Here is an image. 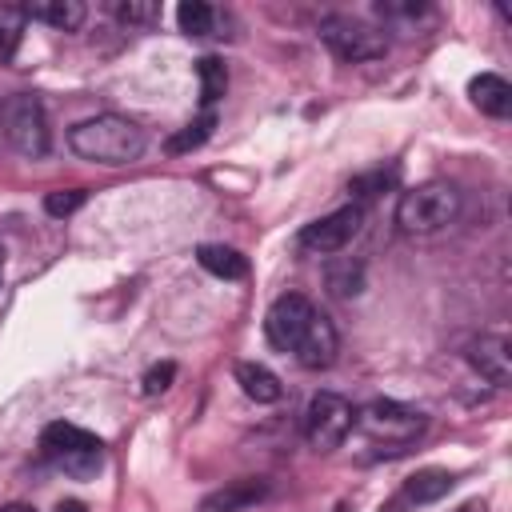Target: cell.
Instances as JSON below:
<instances>
[{
	"label": "cell",
	"instance_id": "6da1fadb",
	"mask_svg": "<svg viewBox=\"0 0 512 512\" xmlns=\"http://www.w3.org/2000/svg\"><path fill=\"white\" fill-rule=\"evenodd\" d=\"M264 332H268L272 348L292 352L304 368L336 364V352H340L336 324L300 292H284V296L272 300V308L264 316Z\"/></svg>",
	"mask_w": 512,
	"mask_h": 512
},
{
	"label": "cell",
	"instance_id": "7a4b0ae2",
	"mask_svg": "<svg viewBox=\"0 0 512 512\" xmlns=\"http://www.w3.org/2000/svg\"><path fill=\"white\" fill-rule=\"evenodd\" d=\"M68 144L76 156L92 160V164H132L144 156V128L128 116H116V112H104V116H92V120H80L72 132H68Z\"/></svg>",
	"mask_w": 512,
	"mask_h": 512
},
{
	"label": "cell",
	"instance_id": "3957f363",
	"mask_svg": "<svg viewBox=\"0 0 512 512\" xmlns=\"http://www.w3.org/2000/svg\"><path fill=\"white\" fill-rule=\"evenodd\" d=\"M456 216H460V188L448 180L416 184L396 204V224L412 236H432V232L448 228Z\"/></svg>",
	"mask_w": 512,
	"mask_h": 512
},
{
	"label": "cell",
	"instance_id": "277c9868",
	"mask_svg": "<svg viewBox=\"0 0 512 512\" xmlns=\"http://www.w3.org/2000/svg\"><path fill=\"white\" fill-rule=\"evenodd\" d=\"M40 448H44V456H48L60 472H68V476H76V480L96 476L100 464H104V444H100L92 432H84V428H76V424H64V420H56V424H48V428L40 432Z\"/></svg>",
	"mask_w": 512,
	"mask_h": 512
},
{
	"label": "cell",
	"instance_id": "5b68a950",
	"mask_svg": "<svg viewBox=\"0 0 512 512\" xmlns=\"http://www.w3.org/2000/svg\"><path fill=\"white\" fill-rule=\"evenodd\" d=\"M320 40L344 64H368V60H380L388 52V36L380 28L356 20V16H324Z\"/></svg>",
	"mask_w": 512,
	"mask_h": 512
},
{
	"label": "cell",
	"instance_id": "8992f818",
	"mask_svg": "<svg viewBox=\"0 0 512 512\" xmlns=\"http://www.w3.org/2000/svg\"><path fill=\"white\" fill-rule=\"evenodd\" d=\"M0 124H4V136L8 144L20 152V156H32L40 160L52 144L48 136V116H44V104L32 96V92H16L0 104Z\"/></svg>",
	"mask_w": 512,
	"mask_h": 512
},
{
	"label": "cell",
	"instance_id": "52a82bcc",
	"mask_svg": "<svg viewBox=\"0 0 512 512\" xmlns=\"http://www.w3.org/2000/svg\"><path fill=\"white\" fill-rule=\"evenodd\" d=\"M356 428V408L340 396V392H316L304 408V436L312 448L332 452L348 440V432Z\"/></svg>",
	"mask_w": 512,
	"mask_h": 512
},
{
	"label": "cell",
	"instance_id": "ba28073f",
	"mask_svg": "<svg viewBox=\"0 0 512 512\" xmlns=\"http://www.w3.org/2000/svg\"><path fill=\"white\" fill-rule=\"evenodd\" d=\"M356 428L384 444H408L424 432V412L400 400H372L356 412Z\"/></svg>",
	"mask_w": 512,
	"mask_h": 512
},
{
	"label": "cell",
	"instance_id": "9c48e42d",
	"mask_svg": "<svg viewBox=\"0 0 512 512\" xmlns=\"http://www.w3.org/2000/svg\"><path fill=\"white\" fill-rule=\"evenodd\" d=\"M360 224H364V208L344 204V208H336V212H328V216L304 224L300 236H296V244H300L304 252H312V256H332V252H340L344 244H352V236L360 232Z\"/></svg>",
	"mask_w": 512,
	"mask_h": 512
},
{
	"label": "cell",
	"instance_id": "30bf717a",
	"mask_svg": "<svg viewBox=\"0 0 512 512\" xmlns=\"http://www.w3.org/2000/svg\"><path fill=\"white\" fill-rule=\"evenodd\" d=\"M452 484H456V476H452L448 468H420V472H412V476L400 484V492H396L380 512H412V508H420V504H436L440 496L452 492Z\"/></svg>",
	"mask_w": 512,
	"mask_h": 512
},
{
	"label": "cell",
	"instance_id": "8fae6325",
	"mask_svg": "<svg viewBox=\"0 0 512 512\" xmlns=\"http://www.w3.org/2000/svg\"><path fill=\"white\" fill-rule=\"evenodd\" d=\"M468 360H472V368H476L488 384H496V388L512 384V344H508L504 336H480V340L468 348Z\"/></svg>",
	"mask_w": 512,
	"mask_h": 512
},
{
	"label": "cell",
	"instance_id": "7c38bea8",
	"mask_svg": "<svg viewBox=\"0 0 512 512\" xmlns=\"http://www.w3.org/2000/svg\"><path fill=\"white\" fill-rule=\"evenodd\" d=\"M268 496V480L260 476H240V480H228L224 488L208 492L200 500V512H244L252 504H260Z\"/></svg>",
	"mask_w": 512,
	"mask_h": 512
},
{
	"label": "cell",
	"instance_id": "4fadbf2b",
	"mask_svg": "<svg viewBox=\"0 0 512 512\" xmlns=\"http://www.w3.org/2000/svg\"><path fill=\"white\" fill-rule=\"evenodd\" d=\"M468 96H472V104H476L484 116L504 120V116L512 112V84H508L504 76H496V72H480V76H472Z\"/></svg>",
	"mask_w": 512,
	"mask_h": 512
},
{
	"label": "cell",
	"instance_id": "5bb4252c",
	"mask_svg": "<svg viewBox=\"0 0 512 512\" xmlns=\"http://www.w3.org/2000/svg\"><path fill=\"white\" fill-rule=\"evenodd\" d=\"M236 384H240V392H244L248 400H256V404H276V400L284 396L280 376H276L272 368L256 364V360H240V364H236Z\"/></svg>",
	"mask_w": 512,
	"mask_h": 512
},
{
	"label": "cell",
	"instance_id": "9a60e30c",
	"mask_svg": "<svg viewBox=\"0 0 512 512\" xmlns=\"http://www.w3.org/2000/svg\"><path fill=\"white\" fill-rule=\"evenodd\" d=\"M196 260L204 272L220 276V280H244L248 276V256L228 248V244H200L196 248Z\"/></svg>",
	"mask_w": 512,
	"mask_h": 512
},
{
	"label": "cell",
	"instance_id": "2e32d148",
	"mask_svg": "<svg viewBox=\"0 0 512 512\" xmlns=\"http://www.w3.org/2000/svg\"><path fill=\"white\" fill-rule=\"evenodd\" d=\"M28 8V20H44L60 32H76L88 16L84 0H40V4H24Z\"/></svg>",
	"mask_w": 512,
	"mask_h": 512
},
{
	"label": "cell",
	"instance_id": "e0dca14e",
	"mask_svg": "<svg viewBox=\"0 0 512 512\" xmlns=\"http://www.w3.org/2000/svg\"><path fill=\"white\" fill-rule=\"evenodd\" d=\"M392 184H396V168H372V172H360V176L348 180V196H352L356 208H364V204L380 200Z\"/></svg>",
	"mask_w": 512,
	"mask_h": 512
},
{
	"label": "cell",
	"instance_id": "ac0fdd59",
	"mask_svg": "<svg viewBox=\"0 0 512 512\" xmlns=\"http://www.w3.org/2000/svg\"><path fill=\"white\" fill-rule=\"evenodd\" d=\"M28 28V8L24 4H0V60L8 64L24 40Z\"/></svg>",
	"mask_w": 512,
	"mask_h": 512
},
{
	"label": "cell",
	"instance_id": "d6986e66",
	"mask_svg": "<svg viewBox=\"0 0 512 512\" xmlns=\"http://www.w3.org/2000/svg\"><path fill=\"white\" fill-rule=\"evenodd\" d=\"M196 80H200V100L204 104H216L224 92H228V68L220 56H200L196 60Z\"/></svg>",
	"mask_w": 512,
	"mask_h": 512
},
{
	"label": "cell",
	"instance_id": "ffe728a7",
	"mask_svg": "<svg viewBox=\"0 0 512 512\" xmlns=\"http://www.w3.org/2000/svg\"><path fill=\"white\" fill-rule=\"evenodd\" d=\"M324 284L332 296H356L364 288V264L360 260H340L324 272Z\"/></svg>",
	"mask_w": 512,
	"mask_h": 512
},
{
	"label": "cell",
	"instance_id": "44dd1931",
	"mask_svg": "<svg viewBox=\"0 0 512 512\" xmlns=\"http://www.w3.org/2000/svg\"><path fill=\"white\" fill-rule=\"evenodd\" d=\"M212 128H216V116H212V112H204V116H196L192 124H184L176 136H168V144H164V148H168L172 156L192 152V148H200V144L212 136Z\"/></svg>",
	"mask_w": 512,
	"mask_h": 512
},
{
	"label": "cell",
	"instance_id": "7402d4cb",
	"mask_svg": "<svg viewBox=\"0 0 512 512\" xmlns=\"http://www.w3.org/2000/svg\"><path fill=\"white\" fill-rule=\"evenodd\" d=\"M176 20H180V32H188V36H212L216 12H212V4H204V0H184V4L176 8Z\"/></svg>",
	"mask_w": 512,
	"mask_h": 512
},
{
	"label": "cell",
	"instance_id": "603a6c76",
	"mask_svg": "<svg viewBox=\"0 0 512 512\" xmlns=\"http://www.w3.org/2000/svg\"><path fill=\"white\" fill-rule=\"evenodd\" d=\"M116 16L128 28H148L160 20V4L156 0H124V4H116Z\"/></svg>",
	"mask_w": 512,
	"mask_h": 512
},
{
	"label": "cell",
	"instance_id": "cb8c5ba5",
	"mask_svg": "<svg viewBox=\"0 0 512 512\" xmlns=\"http://www.w3.org/2000/svg\"><path fill=\"white\" fill-rule=\"evenodd\" d=\"M84 200H88L84 188H60V192H48V196H44V212L56 216V220H64V216H72Z\"/></svg>",
	"mask_w": 512,
	"mask_h": 512
},
{
	"label": "cell",
	"instance_id": "d4e9b609",
	"mask_svg": "<svg viewBox=\"0 0 512 512\" xmlns=\"http://www.w3.org/2000/svg\"><path fill=\"white\" fill-rule=\"evenodd\" d=\"M172 380H176V364H172V360H164V364H152V368L144 372L140 388H144V396H160V392H168V388H172Z\"/></svg>",
	"mask_w": 512,
	"mask_h": 512
},
{
	"label": "cell",
	"instance_id": "484cf974",
	"mask_svg": "<svg viewBox=\"0 0 512 512\" xmlns=\"http://www.w3.org/2000/svg\"><path fill=\"white\" fill-rule=\"evenodd\" d=\"M56 512H88V508H84L80 500H60V504H56Z\"/></svg>",
	"mask_w": 512,
	"mask_h": 512
},
{
	"label": "cell",
	"instance_id": "4316f807",
	"mask_svg": "<svg viewBox=\"0 0 512 512\" xmlns=\"http://www.w3.org/2000/svg\"><path fill=\"white\" fill-rule=\"evenodd\" d=\"M456 512H488V504H484V500H464Z\"/></svg>",
	"mask_w": 512,
	"mask_h": 512
},
{
	"label": "cell",
	"instance_id": "83f0119b",
	"mask_svg": "<svg viewBox=\"0 0 512 512\" xmlns=\"http://www.w3.org/2000/svg\"><path fill=\"white\" fill-rule=\"evenodd\" d=\"M0 512H36V508H32V504H4Z\"/></svg>",
	"mask_w": 512,
	"mask_h": 512
},
{
	"label": "cell",
	"instance_id": "f1b7e54d",
	"mask_svg": "<svg viewBox=\"0 0 512 512\" xmlns=\"http://www.w3.org/2000/svg\"><path fill=\"white\" fill-rule=\"evenodd\" d=\"M0 276H4V252H0Z\"/></svg>",
	"mask_w": 512,
	"mask_h": 512
}]
</instances>
